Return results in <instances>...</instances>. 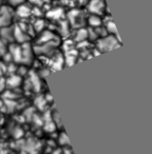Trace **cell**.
<instances>
[{
  "mask_svg": "<svg viewBox=\"0 0 152 154\" xmlns=\"http://www.w3.org/2000/svg\"><path fill=\"white\" fill-rule=\"evenodd\" d=\"M0 36L3 41L7 42H12L14 40V33L13 29L9 28V26H3L0 29Z\"/></svg>",
  "mask_w": 152,
  "mask_h": 154,
  "instance_id": "obj_7",
  "label": "cell"
},
{
  "mask_svg": "<svg viewBox=\"0 0 152 154\" xmlns=\"http://www.w3.org/2000/svg\"><path fill=\"white\" fill-rule=\"evenodd\" d=\"M87 9L91 14L101 16V14H104V11L107 10V7L104 0H89Z\"/></svg>",
  "mask_w": 152,
  "mask_h": 154,
  "instance_id": "obj_2",
  "label": "cell"
},
{
  "mask_svg": "<svg viewBox=\"0 0 152 154\" xmlns=\"http://www.w3.org/2000/svg\"><path fill=\"white\" fill-rule=\"evenodd\" d=\"M55 39V35L53 34L52 32L50 31H43L41 33L40 37H39V40L38 42L39 43H45V42H49V41H52Z\"/></svg>",
  "mask_w": 152,
  "mask_h": 154,
  "instance_id": "obj_13",
  "label": "cell"
},
{
  "mask_svg": "<svg viewBox=\"0 0 152 154\" xmlns=\"http://www.w3.org/2000/svg\"><path fill=\"white\" fill-rule=\"evenodd\" d=\"M13 10L11 9V7H0V28L9 26L13 19Z\"/></svg>",
  "mask_w": 152,
  "mask_h": 154,
  "instance_id": "obj_3",
  "label": "cell"
},
{
  "mask_svg": "<svg viewBox=\"0 0 152 154\" xmlns=\"http://www.w3.org/2000/svg\"><path fill=\"white\" fill-rule=\"evenodd\" d=\"M62 14H64V12H62L61 9H55V10H52V11H50L49 13H48V17L51 18V19L57 20L61 17Z\"/></svg>",
  "mask_w": 152,
  "mask_h": 154,
  "instance_id": "obj_18",
  "label": "cell"
},
{
  "mask_svg": "<svg viewBox=\"0 0 152 154\" xmlns=\"http://www.w3.org/2000/svg\"><path fill=\"white\" fill-rule=\"evenodd\" d=\"M5 82H7V85L10 88H16L21 82V77L19 75H11V77Z\"/></svg>",
  "mask_w": 152,
  "mask_h": 154,
  "instance_id": "obj_15",
  "label": "cell"
},
{
  "mask_svg": "<svg viewBox=\"0 0 152 154\" xmlns=\"http://www.w3.org/2000/svg\"><path fill=\"white\" fill-rule=\"evenodd\" d=\"M0 7H1V5H0Z\"/></svg>",
  "mask_w": 152,
  "mask_h": 154,
  "instance_id": "obj_27",
  "label": "cell"
},
{
  "mask_svg": "<svg viewBox=\"0 0 152 154\" xmlns=\"http://www.w3.org/2000/svg\"><path fill=\"white\" fill-rule=\"evenodd\" d=\"M43 28H45V21H43V20H41V19L36 20V22L34 23L35 31H37V32H40V31L43 30Z\"/></svg>",
  "mask_w": 152,
  "mask_h": 154,
  "instance_id": "obj_20",
  "label": "cell"
},
{
  "mask_svg": "<svg viewBox=\"0 0 152 154\" xmlns=\"http://www.w3.org/2000/svg\"><path fill=\"white\" fill-rule=\"evenodd\" d=\"M76 56H77V52L75 50H69L66 53V62L68 66H72L76 61Z\"/></svg>",
  "mask_w": 152,
  "mask_h": 154,
  "instance_id": "obj_14",
  "label": "cell"
},
{
  "mask_svg": "<svg viewBox=\"0 0 152 154\" xmlns=\"http://www.w3.org/2000/svg\"><path fill=\"white\" fill-rule=\"evenodd\" d=\"M105 29L107 31L108 34L110 35H114V36H117V30H116V26L114 21L112 20V18L110 16H108L107 18V21L105 22Z\"/></svg>",
  "mask_w": 152,
  "mask_h": 154,
  "instance_id": "obj_9",
  "label": "cell"
},
{
  "mask_svg": "<svg viewBox=\"0 0 152 154\" xmlns=\"http://www.w3.org/2000/svg\"><path fill=\"white\" fill-rule=\"evenodd\" d=\"M32 57L33 55H32V48H31V45L28 42L23 43V45L21 48V61L29 64L32 61Z\"/></svg>",
  "mask_w": 152,
  "mask_h": 154,
  "instance_id": "obj_6",
  "label": "cell"
},
{
  "mask_svg": "<svg viewBox=\"0 0 152 154\" xmlns=\"http://www.w3.org/2000/svg\"><path fill=\"white\" fill-rule=\"evenodd\" d=\"M7 47H5V41L2 40V39H0V54L1 55H3L5 53H7Z\"/></svg>",
  "mask_w": 152,
  "mask_h": 154,
  "instance_id": "obj_24",
  "label": "cell"
},
{
  "mask_svg": "<svg viewBox=\"0 0 152 154\" xmlns=\"http://www.w3.org/2000/svg\"><path fill=\"white\" fill-rule=\"evenodd\" d=\"M88 23L90 24V26L93 29L98 28V26H101V24H103V19H101L99 15H94V14H92V15H90L88 17Z\"/></svg>",
  "mask_w": 152,
  "mask_h": 154,
  "instance_id": "obj_11",
  "label": "cell"
},
{
  "mask_svg": "<svg viewBox=\"0 0 152 154\" xmlns=\"http://www.w3.org/2000/svg\"><path fill=\"white\" fill-rule=\"evenodd\" d=\"M87 38H88V30L87 29H79L75 35V41H77V42L85 41Z\"/></svg>",
  "mask_w": 152,
  "mask_h": 154,
  "instance_id": "obj_16",
  "label": "cell"
},
{
  "mask_svg": "<svg viewBox=\"0 0 152 154\" xmlns=\"http://www.w3.org/2000/svg\"><path fill=\"white\" fill-rule=\"evenodd\" d=\"M120 39L119 36H114V35H106V36L101 37L97 41V49L101 52H107L110 50H113L115 48L119 47Z\"/></svg>",
  "mask_w": 152,
  "mask_h": 154,
  "instance_id": "obj_1",
  "label": "cell"
},
{
  "mask_svg": "<svg viewBox=\"0 0 152 154\" xmlns=\"http://www.w3.org/2000/svg\"><path fill=\"white\" fill-rule=\"evenodd\" d=\"M56 45H57V42L54 40L49 41V42H45V43H40L36 48H34V51L37 54H48L50 51H52L56 47Z\"/></svg>",
  "mask_w": 152,
  "mask_h": 154,
  "instance_id": "obj_5",
  "label": "cell"
},
{
  "mask_svg": "<svg viewBox=\"0 0 152 154\" xmlns=\"http://www.w3.org/2000/svg\"><path fill=\"white\" fill-rule=\"evenodd\" d=\"M68 18L73 26L78 24L79 23V19L82 18V16H80V11H78V10H72V11H70L68 13Z\"/></svg>",
  "mask_w": 152,
  "mask_h": 154,
  "instance_id": "obj_12",
  "label": "cell"
},
{
  "mask_svg": "<svg viewBox=\"0 0 152 154\" xmlns=\"http://www.w3.org/2000/svg\"><path fill=\"white\" fill-rule=\"evenodd\" d=\"M10 54L12 55L13 60L18 62H21V48L18 45H12L10 47Z\"/></svg>",
  "mask_w": 152,
  "mask_h": 154,
  "instance_id": "obj_10",
  "label": "cell"
},
{
  "mask_svg": "<svg viewBox=\"0 0 152 154\" xmlns=\"http://www.w3.org/2000/svg\"><path fill=\"white\" fill-rule=\"evenodd\" d=\"M45 129L47 131H49V132H52V131L55 130V124L53 122V120H51V119L47 120V125H45Z\"/></svg>",
  "mask_w": 152,
  "mask_h": 154,
  "instance_id": "obj_22",
  "label": "cell"
},
{
  "mask_svg": "<svg viewBox=\"0 0 152 154\" xmlns=\"http://www.w3.org/2000/svg\"><path fill=\"white\" fill-rule=\"evenodd\" d=\"M17 10H16V15H18L21 18H26L29 17V16L32 14V9L29 7L28 5H24V3H21L20 5H18Z\"/></svg>",
  "mask_w": 152,
  "mask_h": 154,
  "instance_id": "obj_8",
  "label": "cell"
},
{
  "mask_svg": "<svg viewBox=\"0 0 152 154\" xmlns=\"http://www.w3.org/2000/svg\"><path fill=\"white\" fill-rule=\"evenodd\" d=\"M58 141H59V143L62 146H66V145L69 146L70 145V143H69V138L64 132H62L61 134L59 135V139H58Z\"/></svg>",
  "mask_w": 152,
  "mask_h": 154,
  "instance_id": "obj_19",
  "label": "cell"
},
{
  "mask_svg": "<svg viewBox=\"0 0 152 154\" xmlns=\"http://www.w3.org/2000/svg\"><path fill=\"white\" fill-rule=\"evenodd\" d=\"M30 78H31V82H32L33 89H35L36 91H39V87H40V80H39L38 76H37L36 74H34L33 72H31Z\"/></svg>",
  "mask_w": 152,
  "mask_h": 154,
  "instance_id": "obj_17",
  "label": "cell"
},
{
  "mask_svg": "<svg viewBox=\"0 0 152 154\" xmlns=\"http://www.w3.org/2000/svg\"><path fill=\"white\" fill-rule=\"evenodd\" d=\"M10 7H18L21 3H23L24 0H7Z\"/></svg>",
  "mask_w": 152,
  "mask_h": 154,
  "instance_id": "obj_23",
  "label": "cell"
},
{
  "mask_svg": "<svg viewBox=\"0 0 152 154\" xmlns=\"http://www.w3.org/2000/svg\"><path fill=\"white\" fill-rule=\"evenodd\" d=\"M31 3H33V5H35L36 7H38V5H41L43 3V0H29Z\"/></svg>",
  "mask_w": 152,
  "mask_h": 154,
  "instance_id": "obj_25",
  "label": "cell"
},
{
  "mask_svg": "<svg viewBox=\"0 0 152 154\" xmlns=\"http://www.w3.org/2000/svg\"><path fill=\"white\" fill-rule=\"evenodd\" d=\"M35 103L37 105V107L39 108L40 110H42L43 108H45V98H42V97H37L36 100H35Z\"/></svg>",
  "mask_w": 152,
  "mask_h": 154,
  "instance_id": "obj_21",
  "label": "cell"
},
{
  "mask_svg": "<svg viewBox=\"0 0 152 154\" xmlns=\"http://www.w3.org/2000/svg\"><path fill=\"white\" fill-rule=\"evenodd\" d=\"M5 85H7V82H5V80L3 79V78H1V79H0V92H2V91L5 90Z\"/></svg>",
  "mask_w": 152,
  "mask_h": 154,
  "instance_id": "obj_26",
  "label": "cell"
},
{
  "mask_svg": "<svg viewBox=\"0 0 152 154\" xmlns=\"http://www.w3.org/2000/svg\"><path fill=\"white\" fill-rule=\"evenodd\" d=\"M13 33H14V40H16L19 43H26L30 40V37L29 35L24 32V30H22L19 26H16L13 29Z\"/></svg>",
  "mask_w": 152,
  "mask_h": 154,
  "instance_id": "obj_4",
  "label": "cell"
}]
</instances>
